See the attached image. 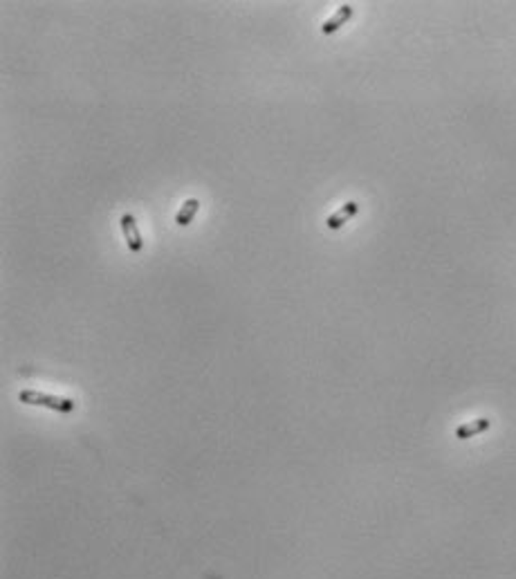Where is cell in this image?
Returning <instances> with one entry per match:
<instances>
[{
  "label": "cell",
  "instance_id": "1",
  "mask_svg": "<svg viewBox=\"0 0 516 579\" xmlns=\"http://www.w3.org/2000/svg\"><path fill=\"white\" fill-rule=\"evenodd\" d=\"M19 400L23 405H32V407H45L52 411H59V414H72L74 411V400L70 398H56V396H48V393L34 391V389H25L19 393Z\"/></svg>",
  "mask_w": 516,
  "mask_h": 579
},
{
  "label": "cell",
  "instance_id": "2",
  "mask_svg": "<svg viewBox=\"0 0 516 579\" xmlns=\"http://www.w3.org/2000/svg\"><path fill=\"white\" fill-rule=\"evenodd\" d=\"M121 232H124V238H126V245H128V250L130 252H142L144 250V238H142V234H139L137 230V223H135V218L130 216V214H124L121 216Z\"/></svg>",
  "mask_w": 516,
  "mask_h": 579
},
{
  "label": "cell",
  "instance_id": "3",
  "mask_svg": "<svg viewBox=\"0 0 516 579\" xmlns=\"http://www.w3.org/2000/svg\"><path fill=\"white\" fill-rule=\"evenodd\" d=\"M357 212H360V205H357L355 200H351V203H346L341 209H337V212L332 214V216H328V221H326L328 230H341V227H344L348 221H351L353 216H357Z\"/></svg>",
  "mask_w": 516,
  "mask_h": 579
},
{
  "label": "cell",
  "instance_id": "4",
  "mask_svg": "<svg viewBox=\"0 0 516 579\" xmlns=\"http://www.w3.org/2000/svg\"><path fill=\"white\" fill-rule=\"evenodd\" d=\"M492 427V420L489 418H478V420H471V423H465L456 429V438L458 440H467V438H474L478 434L487 431V429Z\"/></svg>",
  "mask_w": 516,
  "mask_h": 579
},
{
  "label": "cell",
  "instance_id": "5",
  "mask_svg": "<svg viewBox=\"0 0 516 579\" xmlns=\"http://www.w3.org/2000/svg\"><path fill=\"white\" fill-rule=\"evenodd\" d=\"M351 16H353V7L351 5H341L339 10L335 12V16H330V19L321 25V32L323 34H335L341 25H346L348 21H351Z\"/></svg>",
  "mask_w": 516,
  "mask_h": 579
},
{
  "label": "cell",
  "instance_id": "6",
  "mask_svg": "<svg viewBox=\"0 0 516 579\" xmlns=\"http://www.w3.org/2000/svg\"><path fill=\"white\" fill-rule=\"evenodd\" d=\"M198 209H200V200L198 198H189L187 203L180 207V212L176 214V225H180V227L191 225L194 216L198 214Z\"/></svg>",
  "mask_w": 516,
  "mask_h": 579
}]
</instances>
